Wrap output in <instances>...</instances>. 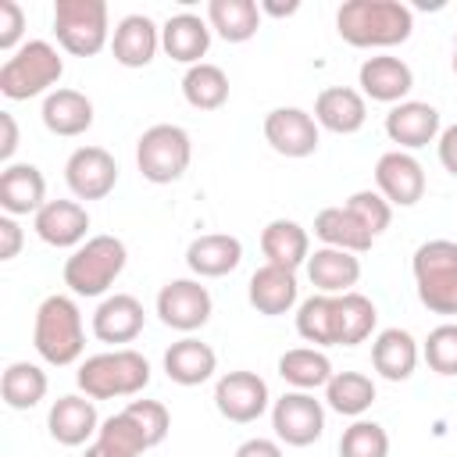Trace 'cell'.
<instances>
[{
	"label": "cell",
	"instance_id": "36",
	"mask_svg": "<svg viewBox=\"0 0 457 457\" xmlns=\"http://www.w3.org/2000/svg\"><path fill=\"white\" fill-rule=\"evenodd\" d=\"M182 96L196 111H218L228 100V75L218 64L200 61V64L186 68V75H182Z\"/></svg>",
	"mask_w": 457,
	"mask_h": 457
},
{
	"label": "cell",
	"instance_id": "6",
	"mask_svg": "<svg viewBox=\"0 0 457 457\" xmlns=\"http://www.w3.org/2000/svg\"><path fill=\"white\" fill-rule=\"evenodd\" d=\"M129 250L118 236H89L64 261V286L75 296H104L114 278L125 271Z\"/></svg>",
	"mask_w": 457,
	"mask_h": 457
},
{
	"label": "cell",
	"instance_id": "51",
	"mask_svg": "<svg viewBox=\"0 0 457 457\" xmlns=\"http://www.w3.org/2000/svg\"><path fill=\"white\" fill-rule=\"evenodd\" d=\"M453 75H457V36H453Z\"/></svg>",
	"mask_w": 457,
	"mask_h": 457
},
{
	"label": "cell",
	"instance_id": "11",
	"mask_svg": "<svg viewBox=\"0 0 457 457\" xmlns=\"http://www.w3.org/2000/svg\"><path fill=\"white\" fill-rule=\"evenodd\" d=\"M268 382L257 371H225L214 382V407L225 421L250 425L268 411Z\"/></svg>",
	"mask_w": 457,
	"mask_h": 457
},
{
	"label": "cell",
	"instance_id": "21",
	"mask_svg": "<svg viewBox=\"0 0 457 457\" xmlns=\"http://www.w3.org/2000/svg\"><path fill=\"white\" fill-rule=\"evenodd\" d=\"M46 204V179L36 164H4L0 171V207L11 218L39 214Z\"/></svg>",
	"mask_w": 457,
	"mask_h": 457
},
{
	"label": "cell",
	"instance_id": "4",
	"mask_svg": "<svg viewBox=\"0 0 457 457\" xmlns=\"http://www.w3.org/2000/svg\"><path fill=\"white\" fill-rule=\"evenodd\" d=\"M64 75L61 54L46 39H29L21 43L0 68V93L7 100H32V96H50L54 86Z\"/></svg>",
	"mask_w": 457,
	"mask_h": 457
},
{
	"label": "cell",
	"instance_id": "32",
	"mask_svg": "<svg viewBox=\"0 0 457 457\" xmlns=\"http://www.w3.org/2000/svg\"><path fill=\"white\" fill-rule=\"evenodd\" d=\"M314 236L325 246H336V250H346V253H364L375 243V236L346 207H325V211H318L314 214Z\"/></svg>",
	"mask_w": 457,
	"mask_h": 457
},
{
	"label": "cell",
	"instance_id": "20",
	"mask_svg": "<svg viewBox=\"0 0 457 457\" xmlns=\"http://www.w3.org/2000/svg\"><path fill=\"white\" fill-rule=\"evenodd\" d=\"M146 325V311L132 293H114L104 296L100 307L93 311V336L100 343H132Z\"/></svg>",
	"mask_w": 457,
	"mask_h": 457
},
{
	"label": "cell",
	"instance_id": "1",
	"mask_svg": "<svg viewBox=\"0 0 457 457\" xmlns=\"http://www.w3.org/2000/svg\"><path fill=\"white\" fill-rule=\"evenodd\" d=\"M336 32L357 50H386L411 39L414 14L400 0H346L336 11Z\"/></svg>",
	"mask_w": 457,
	"mask_h": 457
},
{
	"label": "cell",
	"instance_id": "26",
	"mask_svg": "<svg viewBox=\"0 0 457 457\" xmlns=\"http://www.w3.org/2000/svg\"><path fill=\"white\" fill-rule=\"evenodd\" d=\"M161 50L179 64H200V57L211 50V25L200 14H171L161 25Z\"/></svg>",
	"mask_w": 457,
	"mask_h": 457
},
{
	"label": "cell",
	"instance_id": "16",
	"mask_svg": "<svg viewBox=\"0 0 457 457\" xmlns=\"http://www.w3.org/2000/svg\"><path fill=\"white\" fill-rule=\"evenodd\" d=\"M357 86H361V96H371L378 104H403V96L414 89V71L407 61L400 57H389V54H375L361 64L357 71Z\"/></svg>",
	"mask_w": 457,
	"mask_h": 457
},
{
	"label": "cell",
	"instance_id": "15",
	"mask_svg": "<svg viewBox=\"0 0 457 457\" xmlns=\"http://www.w3.org/2000/svg\"><path fill=\"white\" fill-rule=\"evenodd\" d=\"M32 228L46 246L79 250L89 232V211L79 200H46L43 211L32 218Z\"/></svg>",
	"mask_w": 457,
	"mask_h": 457
},
{
	"label": "cell",
	"instance_id": "33",
	"mask_svg": "<svg viewBox=\"0 0 457 457\" xmlns=\"http://www.w3.org/2000/svg\"><path fill=\"white\" fill-rule=\"evenodd\" d=\"M278 375L286 386L311 393V389H325L336 371H332V361L318 346H293L278 357Z\"/></svg>",
	"mask_w": 457,
	"mask_h": 457
},
{
	"label": "cell",
	"instance_id": "40",
	"mask_svg": "<svg viewBox=\"0 0 457 457\" xmlns=\"http://www.w3.org/2000/svg\"><path fill=\"white\" fill-rule=\"evenodd\" d=\"M93 443L107 446V450L118 453V457H139L143 450H150L146 439H143V432L136 428V421H132L125 411H118V414H111L107 421H100V432H96Z\"/></svg>",
	"mask_w": 457,
	"mask_h": 457
},
{
	"label": "cell",
	"instance_id": "7",
	"mask_svg": "<svg viewBox=\"0 0 457 457\" xmlns=\"http://www.w3.org/2000/svg\"><path fill=\"white\" fill-rule=\"evenodd\" d=\"M189 161H193V139L182 125H168V121L150 125L136 143L139 175L154 186L179 182L189 171Z\"/></svg>",
	"mask_w": 457,
	"mask_h": 457
},
{
	"label": "cell",
	"instance_id": "45",
	"mask_svg": "<svg viewBox=\"0 0 457 457\" xmlns=\"http://www.w3.org/2000/svg\"><path fill=\"white\" fill-rule=\"evenodd\" d=\"M21 243H25V232H21L18 218L4 214L0 218V261H14L21 253Z\"/></svg>",
	"mask_w": 457,
	"mask_h": 457
},
{
	"label": "cell",
	"instance_id": "14",
	"mask_svg": "<svg viewBox=\"0 0 457 457\" xmlns=\"http://www.w3.org/2000/svg\"><path fill=\"white\" fill-rule=\"evenodd\" d=\"M375 186L389 207H414L425 196V168L407 150H389L375 164Z\"/></svg>",
	"mask_w": 457,
	"mask_h": 457
},
{
	"label": "cell",
	"instance_id": "43",
	"mask_svg": "<svg viewBox=\"0 0 457 457\" xmlns=\"http://www.w3.org/2000/svg\"><path fill=\"white\" fill-rule=\"evenodd\" d=\"M125 414L136 421V428L143 432V439H146L150 450H154L157 443H164V436H168V428H171V418H168V407H164L161 400H132V403L125 407Z\"/></svg>",
	"mask_w": 457,
	"mask_h": 457
},
{
	"label": "cell",
	"instance_id": "47",
	"mask_svg": "<svg viewBox=\"0 0 457 457\" xmlns=\"http://www.w3.org/2000/svg\"><path fill=\"white\" fill-rule=\"evenodd\" d=\"M0 129H4V139H0V161L11 164L14 150H18V121L11 111H0Z\"/></svg>",
	"mask_w": 457,
	"mask_h": 457
},
{
	"label": "cell",
	"instance_id": "34",
	"mask_svg": "<svg viewBox=\"0 0 457 457\" xmlns=\"http://www.w3.org/2000/svg\"><path fill=\"white\" fill-rule=\"evenodd\" d=\"M378 311L364 293H343L336 296V346H357L375 332Z\"/></svg>",
	"mask_w": 457,
	"mask_h": 457
},
{
	"label": "cell",
	"instance_id": "3",
	"mask_svg": "<svg viewBox=\"0 0 457 457\" xmlns=\"http://www.w3.org/2000/svg\"><path fill=\"white\" fill-rule=\"evenodd\" d=\"M75 382L89 400L136 396L150 386V364L143 353L118 346V350H104V353L86 357L75 371Z\"/></svg>",
	"mask_w": 457,
	"mask_h": 457
},
{
	"label": "cell",
	"instance_id": "9",
	"mask_svg": "<svg viewBox=\"0 0 457 457\" xmlns=\"http://www.w3.org/2000/svg\"><path fill=\"white\" fill-rule=\"evenodd\" d=\"M271 428L286 446H311L325 432V407L314 400V393L289 389L271 403Z\"/></svg>",
	"mask_w": 457,
	"mask_h": 457
},
{
	"label": "cell",
	"instance_id": "19",
	"mask_svg": "<svg viewBox=\"0 0 457 457\" xmlns=\"http://www.w3.org/2000/svg\"><path fill=\"white\" fill-rule=\"evenodd\" d=\"M296 296H300V286H296V271L289 268H278V264H261L253 275H250V286H246V300L257 314H268V318H278V314H289L296 307Z\"/></svg>",
	"mask_w": 457,
	"mask_h": 457
},
{
	"label": "cell",
	"instance_id": "28",
	"mask_svg": "<svg viewBox=\"0 0 457 457\" xmlns=\"http://www.w3.org/2000/svg\"><path fill=\"white\" fill-rule=\"evenodd\" d=\"M371 368L386 382H407L418 368V343L407 328H382L371 343Z\"/></svg>",
	"mask_w": 457,
	"mask_h": 457
},
{
	"label": "cell",
	"instance_id": "31",
	"mask_svg": "<svg viewBox=\"0 0 457 457\" xmlns=\"http://www.w3.org/2000/svg\"><path fill=\"white\" fill-rule=\"evenodd\" d=\"M207 25L225 43H246L261 29V4H253V0H211L207 4Z\"/></svg>",
	"mask_w": 457,
	"mask_h": 457
},
{
	"label": "cell",
	"instance_id": "38",
	"mask_svg": "<svg viewBox=\"0 0 457 457\" xmlns=\"http://www.w3.org/2000/svg\"><path fill=\"white\" fill-rule=\"evenodd\" d=\"M296 332L314 346H336V296H307L296 311Z\"/></svg>",
	"mask_w": 457,
	"mask_h": 457
},
{
	"label": "cell",
	"instance_id": "48",
	"mask_svg": "<svg viewBox=\"0 0 457 457\" xmlns=\"http://www.w3.org/2000/svg\"><path fill=\"white\" fill-rule=\"evenodd\" d=\"M236 457H282V446L275 439L253 436V439H246V443L236 446Z\"/></svg>",
	"mask_w": 457,
	"mask_h": 457
},
{
	"label": "cell",
	"instance_id": "30",
	"mask_svg": "<svg viewBox=\"0 0 457 457\" xmlns=\"http://www.w3.org/2000/svg\"><path fill=\"white\" fill-rule=\"evenodd\" d=\"M214 371H218V353L193 336H186L164 350V375L179 386H204Z\"/></svg>",
	"mask_w": 457,
	"mask_h": 457
},
{
	"label": "cell",
	"instance_id": "46",
	"mask_svg": "<svg viewBox=\"0 0 457 457\" xmlns=\"http://www.w3.org/2000/svg\"><path fill=\"white\" fill-rule=\"evenodd\" d=\"M436 146H439V164L457 179V121H453V125H446V129L439 132Z\"/></svg>",
	"mask_w": 457,
	"mask_h": 457
},
{
	"label": "cell",
	"instance_id": "18",
	"mask_svg": "<svg viewBox=\"0 0 457 457\" xmlns=\"http://www.w3.org/2000/svg\"><path fill=\"white\" fill-rule=\"evenodd\" d=\"M386 136L396 150H421L439 139V111L421 100H403L386 114Z\"/></svg>",
	"mask_w": 457,
	"mask_h": 457
},
{
	"label": "cell",
	"instance_id": "29",
	"mask_svg": "<svg viewBox=\"0 0 457 457\" xmlns=\"http://www.w3.org/2000/svg\"><path fill=\"white\" fill-rule=\"evenodd\" d=\"M43 125L46 132L54 136H82L93 129V100L79 89H54L46 100H43Z\"/></svg>",
	"mask_w": 457,
	"mask_h": 457
},
{
	"label": "cell",
	"instance_id": "24",
	"mask_svg": "<svg viewBox=\"0 0 457 457\" xmlns=\"http://www.w3.org/2000/svg\"><path fill=\"white\" fill-rule=\"evenodd\" d=\"M307 278L318 293L325 296H343V293H353L357 278H361V257L357 253H346V250H336V246H321L307 257Z\"/></svg>",
	"mask_w": 457,
	"mask_h": 457
},
{
	"label": "cell",
	"instance_id": "5",
	"mask_svg": "<svg viewBox=\"0 0 457 457\" xmlns=\"http://www.w3.org/2000/svg\"><path fill=\"white\" fill-rule=\"evenodd\" d=\"M418 300L432 314H457V243L453 239H428L411 257Z\"/></svg>",
	"mask_w": 457,
	"mask_h": 457
},
{
	"label": "cell",
	"instance_id": "25",
	"mask_svg": "<svg viewBox=\"0 0 457 457\" xmlns=\"http://www.w3.org/2000/svg\"><path fill=\"white\" fill-rule=\"evenodd\" d=\"M239 261H243V243L228 232H207L186 246V264L196 278H221L236 271Z\"/></svg>",
	"mask_w": 457,
	"mask_h": 457
},
{
	"label": "cell",
	"instance_id": "13",
	"mask_svg": "<svg viewBox=\"0 0 457 457\" xmlns=\"http://www.w3.org/2000/svg\"><path fill=\"white\" fill-rule=\"evenodd\" d=\"M264 139L282 157H311L318 150V121L303 107H275L264 114Z\"/></svg>",
	"mask_w": 457,
	"mask_h": 457
},
{
	"label": "cell",
	"instance_id": "10",
	"mask_svg": "<svg viewBox=\"0 0 457 457\" xmlns=\"http://www.w3.org/2000/svg\"><path fill=\"white\" fill-rule=\"evenodd\" d=\"M214 303L200 278H171L157 293V318L175 332H196L207 325Z\"/></svg>",
	"mask_w": 457,
	"mask_h": 457
},
{
	"label": "cell",
	"instance_id": "49",
	"mask_svg": "<svg viewBox=\"0 0 457 457\" xmlns=\"http://www.w3.org/2000/svg\"><path fill=\"white\" fill-rule=\"evenodd\" d=\"M261 11H264V14H271V18H289V14H296V11H300V4H296V0H293V4H271V0H264V4H261Z\"/></svg>",
	"mask_w": 457,
	"mask_h": 457
},
{
	"label": "cell",
	"instance_id": "17",
	"mask_svg": "<svg viewBox=\"0 0 457 457\" xmlns=\"http://www.w3.org/2000/svg\"><path fill=\"white\" fill-rule=\"evenodd\" d=\"M46 428H50L54 443H61V446H82L86 439H96V432H100L96 403L86 393L57 396L54 407H50V414H46Z\"/></svg>",
	"mask_w": 457,
	"mask_h": 457
},
{
	"label": "cell",
	"instance_id": "8",
	"mask_svg": "<svg viewBox=\"0 0 457 457\" xmlns=\"http://www.w3.org/2000/svg\"><path fill=\"white\" fill-rule=\"evenodd\" d=\"M54 36L71 57H96L111 43L107 4L104 0H57Z\"/></svg>",
	"mask_w": 457,
	"mask_h": 457
},
{
	"label": "cell",
	"instance_id": "50",
	"mask_svg": "<svg viewBox=\"0 0 457 457\" xmlns=\"http://www.w3.org/2000/svg\"><path fill=\"white\" fill-rule=\"evenodd\" d=\"M82 457H118V453H111V450H107V446H100V443H89Z\"/></svg>",
	"mask_w": 457,
	"mask_h": 457
},
{
	"label": "cell",
	"instance_id": "23",
	"mask_svg": "<svg viewBox=\"0 0 457 457\" xmlns=\"http://www.w3.org/2000/svg\"><path fill=\"white\" fill-rule=\"evenodd\" d=\"M314 121L336 136H353L368 121V104L350 86H328L314 100Z\"/></svg>",
	"mask_w": 457,
	"mask_h": 457
},
{
	"label": "cell",
	"instance_id": "37",
	"mask_svg": "<svg viewBox=\"0 0 457 457\" xmlns=\"http://www.w3.org/2000/svg\"><path fill=\"white\" fill-rule=\"evenodd\" d=\"M325 403L343 418H361L375 403V382L364 371H336L325 386Z\"/></svg>",
	"mask_w": 457,
	"mask_h": 457
},
{
	"label": "cell",
	"instance_id": "42",
	"mask_svg": "<svg viewBox=\"0 0 457 457\" xmlns=\"http://www.w3.org/2000/svg\"><path fill=\"white\" fill-rule=\"evenodd\" d=\"M421 353H425V361H428V368H432L436 375H446V378L457 375V325H453V321L436 325V328L428 332Z\"/></svg>",
	"mask_w": 457,
	"mask_h": 457
},
{
	"label": "cell",
	"instance_id": "44",
	"mask_svg": "<svg viewBox=\"0 0 457 457\" xmlns=\"http://www.w3.org/2000/svg\"><path fill=\"white\" fill-rule=\"evenodd\" d=\"M25 32V11L18 0H0V50L14 54Z\"/></svg>",
	"mask_w": 457,
	"mask_h": 457
},
{
	"label": "cell",
	"instance_id": "2",
	"mask_svg": "<svg viewBox=\"0 0 457 457\" xmlns=\"http://www.w3.org/2000/svg\"><path fill=\"white\" fill-rule=\"evenodd\" d=\"M32 346L36 353L54 364L68 368L82 357L86 350V328H82V311L71 296L54 293L36 307V325H32Z\"/></svg>",
	"mask_w": 457,
	"mask_h": 457
},
{
	"label": "cell",
	"instance_id": "35",
	"mask_svg": "<svg viewBox=\"0 0 457 457\" xmlns=\"http://www.w3.org/2000/svg\"><path fill=\"white\" fill-rule=\"evenodd\" d=\"M50 382H46V371L39 364H29V361H14L4 368V378H0V396L11 411H32L43 396H46Z\"/></svg>",
	"mask_w": 457,
	"mask_h": 457
},
{
	"label": "cell",
	"instance_id": "41",
	"mask_svg": "<svg viewBox=\"0 0 457 457\" xmlns=\"http://www.w3.org/2000/svg\"><path fill=\"white\" fill-rule=\"evenodd\" d=\"M371 236H382L386 228H389V221H393V207H389V200L378 193V189H357V193H350V200L343 204Z\"/></svg>",
	"mask_w": 457,
	"mask_h": 457
},
{
	"label": "cell",
	"instance_id": "39",
	"mask_svg": "<svg viewBox=\"0 0 457 457\" xmlns=\"http://www.w3.org/2000/svg\"><path fill=\"white\" fill-rule=\"evenodd\" d=\"M339 457H389V432L378 421L357 418L350 428H343Z\"/></svg>",
	"mask_w": 457,
	"mask_h": 457
},
{
	"label": "cell",
	"instance_id": "27",
	"mask_svg": "<svg viewBox=\"0 0 457 457\" xmlns=\"http://www.w3.org/2000/svg\"><path fill=\"white\" fill-rule=\"evenodd\" d=\"M261 253L268 257V264H278V268L296 271L311 257V236H307V228L300 221L275 218V221H268L261 228Z\"/></svg>",
	"mask_w": 457,
	"mask_h": 457
},
{
	"label": "cell",
	"instance_id": "12",
	"mask_svg": "<svg viewBox=\"0 0 457 457\" xmlns=\"http://www.w3.org/2000/svg\"><path fill=\"white\" fill-rule=\"evenodd\" d=\"M64 182L75 200H104L118 186V161L104 146H79L64 161Z\"/></svg>",
	"mask_w": 457,
	"mask_h": 457
},
{
	"label": "cell",
	"instance_id": "22",
	"mask_svg": "<svg viewBox=\"0 0 457 457\" xmlns=\"http://www.w3.org/2000/svg\"><path fill=\"white\" fill-rule=\"evenodd\" d=\"M161 50V29L146 14H125L114 25L111 36V54L121 68H146L154 54Z\"/></svg>",
	"mask_w": 457,
	"mask_h": 457
}]
</instances>
